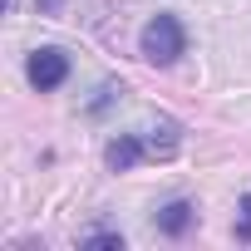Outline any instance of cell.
<instances>
[{
	"mask_svg": "<svg viewBox=\"0 0 251 251\" xmlns=\"http://www.w3.org/2000/svg\"><path fill=\"white\" fill-rule=\"evenodd\" d=\"M143 59L148 64H173L182 50H187V35H182V20L177 15H153L143 25V40H138Z\"/></svg>",
	"mask_w": 251,
	"mask_h": 251,
	"instance_id": "6da1fadb",
	"label": "cell"
},
{
	"mask_svg": "<svg viewBox=\"0 0 251 251\" xmlns=\"http://www.w3.org/2000/svg\"><path fill=\"white\" fill-rule=\"evenodd\" d=\"M25 74H30L35 89H59L69 79V54L64 50H35L30 64H25Z\"/></svg>",
	"mask_w": 251,
	"mask_h": 251,
	"instance_id": "7a4b0ae2",
	"label": "cell"
},
{
	"mask_svg": "<svg viewBox=\"0 0 251 251\" xmlns=\"http://www.w3.org/2000/svg\"><path fill=\"white\" fill-rule=\"evenodd\" d=\"M192 222H197V207H192V202H182V197H177V202H168V207L158 212V231H163V236H182Z\"/></svg>",
	"mask_w": 251,
	"mask_h": 251,
	"instance_id": "3957f363",
	"label": "cell"
},
{
	"mask_svg": "<svg viewBox=\"0 0 251 251\" xmlns=\"http://www.w3.org/2000/svg\"><path fill=\"white\" fill-rule=\"evenodd\" d=\"M143 153H148V143H143V138H113L103 158H108V168H113V173H128Z\"/></svg>",
	"mask_w": 251,
	"mask_h": 251,
	"instance_id": "277c9868",
	"label": "cell"
},
{
	"mask_svg": "<svg viewBox=\"0 0 251 251\" xmlns=\"http://www.w3.org/2000/svg\"><path fill=\"white\" fill-rule=\"evenodd\" d=\"M143 143H148V153L173 158V153H177V123H163V128H153V138H143Z\"/></svg>",
	"mask_w": 251,
	"mask_h": 251,
	"instance_id": "5b68a950",
	"label": "cell"
},
{
	"mask_svg": "<svg viewBox=\"0 0 251 251\" xmlns=\"http://www.w3.org/2000/svg\"><path fill=\"white\" fill-rule=\"evenodd\" d=\"M84 246H108V251H123V236L118 231H89Z\"/></svg>",
	"mask_w": 251,
	"mask_h": 251,
	"instance_id": "8992f818",
	"label": "cell"
},
{
	"mask_svg": "<svg viewBox=\"0 0 251 251\" xmlns=\"http://www.w3.org/2000/svg\"><path fill=\"white\" fill-rule=\"evenodd\" d=\"M236 212H241V217H236V236H241V241H251V192L241 197V207H236Z\"/></svg>",
	"mask_w": 251,
	"mask_h": 251,
	"instance_id": "52a82bcc",
	"label": "cell"
},
{
	"mask_svg": "<svg viewBox=\"0 0 251 251\" xmlns=\"http://www.w3.org/2000/svg\"><path fill=\"white\" fill-rule=\"evenodd\" d=\"M35 5H40V10H59V0H35Z\"/></svg>",
	"mask_w": 251,
	"mask_h": 251,
	"instance_id": "ba28073f",
	"label": "cell"
}]
</instances>
